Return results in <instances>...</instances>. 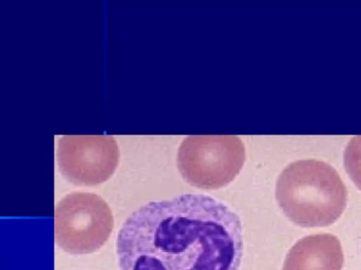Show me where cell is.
Returning a JSON list of instances; mask_svg holds the SVG:
<instances>
[{"label":"cell","mask_w":361,"mask_h":270,"mask_svg":"<svg viewBox=\"0 0 361 270\" xmlns=\"http://www.w3.org/2000/svg\"><path fill=\"white\" fill-rule=\"evenodd\" d=\"M276 198L284 214L301 227L335 223L348 204V190L334 167L322 160L291 162L276 181Z\"/></svg>","instance_id":"obj_2"},{"label":"cell","mask_w":361,"mask_h":270,"mask_svg":"<svg viewBox=\"0 0 361 270\" xmlns=\"http://www.w3.org/2000/svg\"><path fill=\"white\" fill-rule=\"evenodd\" d=\"M59 167L71 183H104L119 164V147L111 135H64L59 141Z\"/></svg>","instance_id":"obj_5"},{"label":"cell","mask_w":361,"mask_h":270,"mask_svg":"<svg viewBox=\"0 0 361 270\" xmlns=\"http://www.w3.org/2000/svg\"><path fill=\"white\" fill-rule=\"evenodd\" d=\"M114 224L111 209L101 196L73 192L56 205V244L71 255H90L107 242Z\"/></svg>","instance_id":"obj_4"},{"label":"cell","mask_w":361,"mask_h":270,"mask_svg":"<svg viewBox=\"0 0 361 270\" xmlns=\"http://www.w3.org/2000/svg\"><path fill=\"white\" fill-rule=\"evenodd\" d=\"M344 167L353 183L361 190V135L348 141L344 151Z\"/></svg>","instance_id":"obj_7"},{"label":"cell","mask_w":361,"mask_h":270,"mask_svg":"<svg viewBox=\"0 0 361 270\" xmlns=\"http://www.w3.org/2000/svg\"><path fill=\"white\" fill-rule=\"evenodd\" d=\"M243 251L240 217L204 194L143 205L117 238L120 270H240Z\"/></svg>","instance_id":"obj_1"},{"label":"cell","mask_w":361,"mask_h":270,"mask_svg":"<svg viewBox=\"0 0 361 270\" xmlns=\"http://www.w3.org/2000/svg\"><path fill=\"white\" fill-rule=\"evenodd\" d=\"M343 261L341 243L335 236L312 234L291 247L283 270H341Z\"/></svg>","instance_id":"obj_6"},{"label":"cell","mask_w":361,"mask_h":270,"mask_svg":"<svg viewBox=\"0 0 361 270\" xmlns=\"http://www.w3.org/2000/svg\"><path fill=\"white\" fill-rule=\"evenodd\" d=\"M246 149L235 135H190L179 147L177 165L185 181L200 189L229 185L242 170Z\"/></svg>","instance_id":"obj_3"}]
</instances>
